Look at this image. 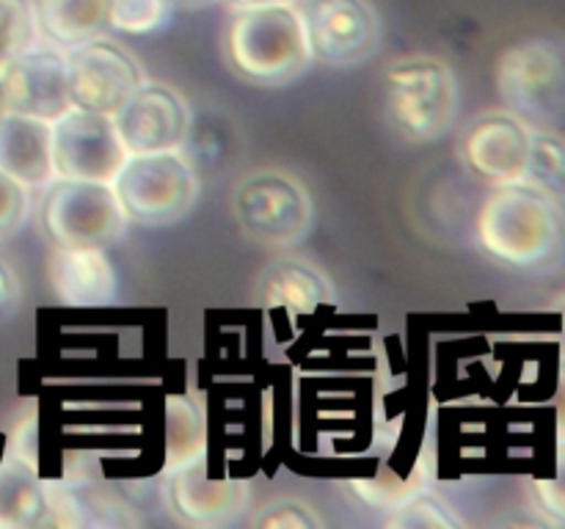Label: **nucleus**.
I'll list each match as a JSON object with an SVG mask.
<instances>
[{
  "instance_id": "obj_7",
  "label": "nucleus",
  "mask_w": 565,
  "mask_h": 529,
  "mask_svg": "<svg viewBox=\"0 0 565 529\" xmlns=\"http://www.w3.org/2000/svg\"><path fill=\"white\" fill-rule=\"evenodd\" d=\"M44 229L61 248L108 246L121 235L127 213L108 182L58 180L44 202Z\"/></svg>"
},
{
  "instance_id": "obj_16",
  "label": "nucleus",
  "mask_w": 565,
  "mask_h": 529,
  "mask_svg": "<svg viewBox=\"0 0 565 529\" xmlns=\"http://www.w3.org/2000/svg\"><path fill=\"white\" fill-rule=\"evenodd\" d=\"M171 501L191 523L218 527L248 505V485L243 479H210L204 463H199L171 474Z\"/></svg>"
},
{
  "instance_id": "obj_27",
  "label": "nucleus",
  "mask_w": 565,
  "mask_h": 529,
  "mask_svg": "<svg viewBox=\"0 0 565 529\" xmlns=\"http://www.w3.org/2000/svg\"><path fill=\"white\" fill-rule=\"evenodd\" d=\"M230 9L235 11H248V9H263V6H287L298 3V0H224Z\"/></svg>"
},
{
  "instance_id": "obj_4",
  "label": "nucleus",
  "mask_w": 565,
  "mask_h": 529,
  "mask_svg": "<svg viewBox=\"0 0 565 529\" xmlns=\"http://www.w3.org/2000/svg\"><path fill=\"white\" fill-rule=\"evenodd\" d=\"M127 220L169 226L185 218L199 198V176L191 160L174 152L130 154L114 182Z\"/></svg>"
},
{
  "instance_id": "obj_2",
  "label": "nucleus",
  "mask_w": 565,
  "mask_h": 529,
  "mask_svg": "<svg viewBox=\"0 0 565 529\" xmlns=\"http://www.w3.org/2000/svg\"><path fill=\"white\" fill-rule=\"evenodd\" d=\"M563 209L535 187L497 185L478 213V240L500 262L527 268L561 246Z\"/></svg>"
},
{
  "instance_id": "obj_5",
  "label": "nucleus",
  "mask_w": 565,
  "mask_h": 529,
  "mask_svg": "<svg viewBox=\"0 0 565 529\" xmlns=\"http://www.w3.org/2000/svg\"><path fill=\"white\" fill-rule=\"evenodd\" d=\"M497 91L522 119L546 121L565 110V42L533 36L511 44L497 61Z\"/></svg>"
},
{
  "instance_id": "obj_8",
  "label": "nucleus",
  "mask_w": 565,
  "mask_h": 529,
  "mask_svg": "<svg viewBox=\"0 0 565 529\" xmlns=\"http://www.w3.org/2000/svg\"><path fill=\"white\" fill-rule=\"evenodd\" d=\"M130 158L114 116L72 105L53 121V165L58 180L108 182L114 185Z\"/></svg>"
},
{
  "instance_id": "obj_20",
  "label": "nucleus",
  "mask_w": 565,
  "mask_h": 529,
  "mask_svg": "<svg viewBox=\"0 0 565 529\" xmlns=\"http://www.w3.org/2000/svg\"><path fill=\"white\" fill-rule=\"evenodd\" d=\"M524 185L546 193L557 204H565V138L561 132L533 127Z\"/></svg>"
},
{
  "instance_id": "obj_6",
  "label": "nucleus",
  "mask_w": 565,
  "mask_h": 529,
  "mask_svg": "<svg viewBox=\"0 0 565 529\" xmlns=\"http://www.w3.org/2000/svg\"><path fill=\"white\" fill-rule=\"evenodd\" d=\"M235 215L248 237L265 246H298L312 229V202L296 176L257 171L235 191Z\"/></svg>"
},
{
  "instance_id": "obj_12",
  "label": "nucleus",
  "mask_w": 565,
  "mask_h": 529,
  "mask_svg": "<svg viewBox=\"0 0 565 529\" xmlns=\"http://www.w3.org/2000/svg\"><path fill=\"white\" fill-rule=\"evenodd\" d=\"M6 94V110L36 116L53 125L72 108L66 55L53 47L25 50L0 72Z\"/></svg>"
},
{
  "instance_id": "obj_17",
  "label": "nucleus",
  "mask_w": 565,
  "mask_h": 529,
  "mask_svg": "<svg viewBox=\"0 0 565 529\" xmlns=\"http://www.w3.org/2000/svg\"><path fill=\"white\" fill-rule=\"evenodd\" d=\"M47 490L36 474V463L6 457L0 463V529H25L44 521Z\"/></svg>"
},
{
  "instance_id": "obj_18",
  "label": "nucleus",
  "mask_w": 565,
  "mask_h": 529,
  "mask_svg": "<svg viewBox=\"0 0 565 529\" xmlns=\"http://www.w3.org/2000/svg\"><path fill=\"white\" fill-rule=\"evenodd\" d=\"M207 455V422L193 397H166V474H177L204 463Z\"/></svg>"
},
{
  "instance_id": "obj_22",
  "label": "nucleus",
  "mask_w": 565,
  "mask_h": 529,
  "mask_svg": "<svg viewBox=\"0 0 565 529\" xmlns=\"http://www.w3.org/2000/svg\"><path fill=\"white\" fill-rule=\"evenodd\" d=\"M36 17L25 0H0V72L33 47Z\"/></svg>"
},
{
  "instance_id": "obj_14",
  "label": "nucleus",
  "mask_w": 565,
  "mask_h": 529,
  "mask_svg": "<svg viewBox=\"0 0 565 529\" xmlns=\"http://www.w3.org/2000/svg\"><path fill=\"white\" fill-rule=\"evenodd\" d=\"M50 284L64 306H108L119 295V276L99 246L61 248L50 259Z\"/></svg>"
},
{
  "instance_id": "obj_24",
  "label": "nucleus",
  "mask_w": 565,
  "mask_h": 529,
  "mask_svg": "<svg viewBox=\"0 0 565 529\" xmlns=\"http://www.w3.org/2000/svg\"><path fill=\"white\" fill-rule=\"evenodd\" d=\"M254 523L268 529H315L323 521H320V516L312 507L301 505V501L281 499L276 505L265 507V512L254 518Z\"/></svg>"
},
{
  "instance_id": "obj_26",
  "label": "nucleus",
  "mask_w": 565,
  "mask_h": 529,
  "mask_svg": "<svg viewBox=\"0 0 565 529\" xmlns=\"http://www.w3.org/2000/svg\"><path fill=\"white\" fill-rule=\"evenodd\" d=\"M535 490H539L544 510L565 521V474L555 479H541V483H535Z\"/></svg>"
},
{
  "instance_id": "obj_25",
  "label": "nucleus",
  "mask_w": 565,
  "mask_h": 529,
  "mask_svg": "<svg viewBox=\"0 0 565 529\" xmlns=\"http://www.w3.org/2000/svg\"><path fill=\"white\" fill-rule=\"evenodd\" d=\"M28 215V187L0 169V237L22 226Z\"/></svg>"
},
{
  "instance_id": "obj_13",
  "label": "nucleus",
  "mask_w": 565,
  "mask_h": 529,
  "mask_svg": "<svg viewBox=\"0 0 565 529\" xmlns=\"http://www.w3.org/2000/svg\"><path fill=\"white\" fill-rule=\"evenodd\" d=\"M533 127L513 110H494L472 125L463 138V158L475 174L491 185H519L524 182Z\"/></svg>"
},
{
  "instance_id": "obj_3",
  "label": "nucleus",
  "mask_w": 565,
  "mask_h": 529,
  "mask_svg": "<svg viewBox=\"0 0 565 529\" xmlns=\"http://www.w3.org/2000/svg\"><path fill=\"white\" fill-rule=\"evenodd\" d=\"M461 86L447 61L434 55L401 58L384 75V108L406 141H439L456 125Z\"/></svg>"
},
{
  "instance_id": "obj_30",
  "label": "nucleus",
  "mask_w": 565,
  "mask_h": 529,
  "mask_svg": "<svg viewBox=\"0 0 565 529\" xmlns=\"http://www.w3.org/2000/svg\"><path fill=\"white\" fill-rule=\"evenodd\" d=\"M6 114V94H3V80H0V116Z\"/></svg>"
},
{
  "instance_id": "obj_10",
  "label": "nucleus",
  "mask_w": 565,
  "mask_h": 529,
  "mask_svg": "<svg viewBox=\"0 0 565 529\" xmlns=\"http://www.w3.org/2000/svg\"><path fill=\"white\" fill-rule=\"evenodd\" d=\"M307 31L315 58L331 66H359L381 47V20L370 0H309Z\"/></svg>"
},
{
  "instance_id": "obj_15",
  "label": "nucleus",
  "mask_w": 565,
  "mask_h": 529,
  "mask_svg": "<svg viewBox=\"0 0 565 529\" xmlns=\"http://www.w3.org/2000/svg\"><path fill=\"white\" fill-rule=\"evenodd\" d=\"M0 169L25 187L50 185L55 180L53 125L6 110L0 116Z\"/></svg>"
},
{
  "instance_id": "obj_1",
  "label": "nucleus",
  "mask_w": 565,
  "mask_h": 529,
  "mask_svg": "<svg viewBox=\"0 0 565 529\" xmlns=\"http://www.w3.org/2000/svg\"><path fill=\"white\" fill-rule=\"evenodd\" d=\"M226 55L243 80L254 86H287L312 64L307 17L298 3L237 11L226 31Z\"/></svg>"
},
{
  "instance_id": "obj_28",
  "label": "nucleus",
  "mask_w": 565,
  "mask_h": 529,
  "mask_svg": "<svg viewBox=\"0 0 565 529\" xmlns=\"http://www.w3.org/2000/svg\"><path fill=\"white\" fill-rule=\"evenodd\" d=\"M14 290H17V281H14V276H11V270L6 268L3 262H0V303H6V301H9V298L14 295Z\"/></svg>"
},
{
  "instance_id": "obj_29",
  "label": "nucleus",
  "mask_w": 565,
  "mask_h": 529,
  "mask_svg": "<svg viewBox=\"0 0 565 529\" xmlns=\"http://www.w3.org/2000/svg\"><path fill=\"white\" fill-rule=\"evenodd\" d=\"M171 3H177V6H188V9H193V6H207L210 0H171Z\"/></svg>"
},
{
  "instance_id": "obj_19",
  "label": "nucleus",
  "mask_w": 565,
  "mask_h": 529,
  "mask_svg": "<svg viewBox=\"0 0 565 529\" xmlns=\"http://www.w3.org/2000/svg\"><path fill=\"white\" fill-rule=\"evenodd\" d=\"M110 0H39L36 22L55 44L77 47L83 42L103 36Z\"/></svg>"
},
{
  "instance_id": "obj_21",
  "label": "nucleus",
  "mask_w": 565,
  "mask_h": 529,
  "mask_svg": "<svg viewBox=\"0 0 565 529\" xmlns=\"http://www.w3.org/2000/svg\"><path fill=\"white\" fill-rule=\"evenodd\" d=\"M265 292L270 306H281L292 314H309L326 298V281L303 264L285 262L270 273Z\"/></svg>"
},
{
  "instance_id": "obj_9",
  "label": "nucleus",
  "mask_w": 565,
  "mask_h": 529,
  "mask_svg": "<svg viewBox=\"0 0 565 529\" xmlns=\"http://www.w3.org/2000/svg\"><path fill=\"white\" fill-rule=\"evenodd\" d=\"M70 97L75 108L116 116L143 83L138 61L108 39H92L66 55Z\"/></svg>"
},
{
  "instance_id": "obj_23",
  "label": "nucleus",
  "mask_w": 565,
  "mask_h": 529,
  "mask_svg": "<svg viewBox=\"0 0 565 529\" xmlns=\"http://www.w3.org/2000/svg\"><path fill=\"white\" fill-rule=\"evenodd\" d=\"M171 0H110V28L130 36L154 33L169 22Z\"/></svg>"
},
{
  "instance_id": "obj_11",
  "label": "nucleus",
  "mask_w": 565,
  "mask_h": 529,
  "mask_svg": "<svg viewBox=\"0 0 565 529\" xmlns=\"http://www.w3.org/2000/svg\"><path fill=\"white\" fill-rule=\"evenodd\" d=\"M114 121L130 154L174 152L188 141L191 108L171 86L143 80Z\"/></svg>"
}]
</instances>
